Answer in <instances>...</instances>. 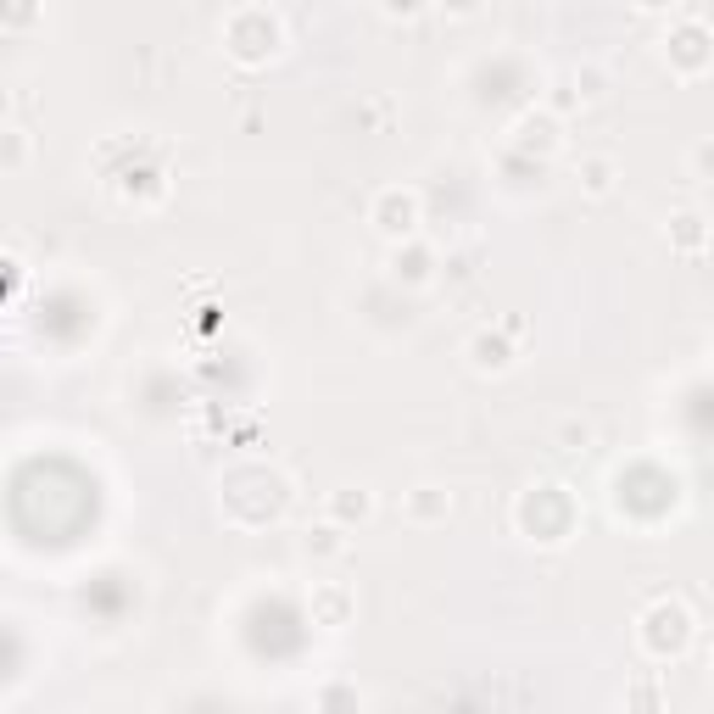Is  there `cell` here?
<instances>
[{"mask_svg":"<svg viewBox=\"0 0 714 714\" xmlns=\"http://www.w3.org/2000/svg\"><path fill=\"white\" fill-rule=\"evenodd\" d=\"M380 229H385V235H408V229H413V201L391 191L385 207H380Z\"/></svg>","mask_w":714,"mask_h":714,"instance_id":"1","label":"cell"},{"mask_svg":"<svg viewBox=\"0 0 714 714\" xmlns=\"http://www.w3.org/2000/svg\"><path fill=\"white\" fill-rule=\"evenodd\" d=\"M475 363L480 369H502V363H508V346L491 341V335H480V341H475Z\"/></svg>","mask_w":714,"mask_h":714,"instance_id":"2","label":"cell"},{"mask_svg":"<svg viewBox=\"0 0 714 714\" xmlns=\"http://www.w3.org/2000/svg\"><path fill=\"white\" fill-rule=\"evenodd\" d=\"M586 191H608V162H592V167H586Z\"/></svg>","mask_w":714,"mask_h":714,"instance_id":"3","label":"cell"},{"mask_svg":"<svg viewBox=\"0 0 714 714\" xmlns=\"http://www.w3.org/2000/svg\"><path fill=\"white\" fill-rule=\"evenodd\" d=\"M418 6H425V0H385V12H396V17H413Z\"/></svg>","mask_w":714,"mask_h":714,"instance_id":"4","label":"cell"}]
</instances>
